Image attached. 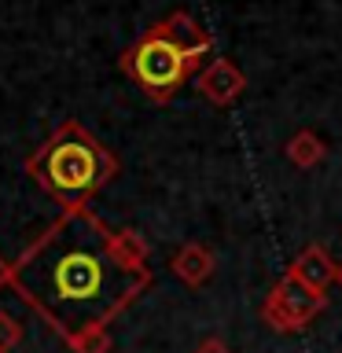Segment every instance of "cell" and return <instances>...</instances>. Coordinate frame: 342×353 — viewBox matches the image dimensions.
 Masks as SVG:
<instances>
[{"label": "cell", "instance_id": "obj_1", "mask_svg": "<svg viewBox=\"0 0 342 353\" xmlns=\"http://www.w3.org/2000/svg\"><path fill=\"white\" fill-rule=\"evenodd\" d=\"M11 287L70 342L107 324L151 276L132 272L114 254V228H107L88 206L63 210V217L11 265Z\"/></svg>", "mask_w": 342, "mask_h": 353}, {"label": "cell", "instance_id": "obj_2", "mask_svg": "<svg viewBox=\"0 0 342 353\" xmlns=\"http://www.w3.org/2000/svg\"><path fill=\"white\" fill-rule=\"evenodd\" d=\"M114 173L118 159L77 118L59 121V129L26 159V176H33V184L63 210L88 206V199L107 181H114Z\"/></svg>", "mask_w": 342, "mask_h": 353}, {"label": "cell", "instance_id": "obj_3", "mask_svg": "<svg viewBox=\"0 0 342 353\" xmlns=\"http://www.w3.org/2000/svg\"><path fill=\"white\" fill-rule=\"evenodd\" d=\"M195 66H199L195 59H188L173 41H165L159 22H154L137 44H129V48L121 52V70H125V77H132V81L143 88V96L154 99V103L173 99L177 88L195 74Z\"/></svg>", "mask_w": 342, "mask_h": 353}, {"label": "cell", "instance_id": "obj_4", "mask_svg": "<svg viewBox=\"0 0 342 353\" xmlns=\"http://www.w3.org/2000/svg\"><path fill=\"white\" fill-rule=\"evenodd\" d=\"M324 305H328V294L309 291L302 280H294L291 272H283V280L269 291V298H265L261 316L269 320L276 331H302Z\"/></svg>", "mask_w": 342, "mask_h": 353}, {"label": "cell", "instance_id": "obj_5", "mask_svg": "<svg viewBox=\"0 0 342 353\" xmlns=\"http://www.w3.org/2000/svg\"><path fill=\"white\" fill-rule=\"evenodd\" d=\"M195 88H199V92H203L214 107H228V103H236V99L243 96L247 77H243V70H239L232 59L217 55V59H210L203 70H199Z\"/></svg>", "mask_w": 342, "mask_h": 353}, {"label": "cell", "instance_id": "obj_6", "mask_svg": "<svg viewBox=\"0 0 342 353\" xmlns=\"http://www.w3.org/2000/svg\"><path fill=\"white\" fill-rule=\"evenodd\" d=\"M159 30L165 33V41H173L177 48H181L188 59H195V63H203V55L214 52V37H210V33L199 26V19L188 15L184 8H177L165 22H159Z\"/></svg>", "mask_w": 342, "mask_h": 353}, {"label": "cell", "instance_id": "obj_7", "mask_svg": "<svg viewBox=\"0 0 342 353\" xmlns=\"http://www.w3.org/2000/svg\"><path fill=\"white\" fill-rule=\"evenodd\" d=\"M287 272H291L294 280H302L309 291H316V294H324L328 287L339 280V265L331 261V254H328L324 243H309V247L291 261V269H287Z\"/></svg>", "mask_w": 342, "mask_h": 353}, {"label": "cell", "instance_id": "obj_8", "mask_svg": "<svg viewBox=\"0 0 342 353\" xmlns=\"http://www.w3.org/2000/svg\"><path fill=\"white\" fill-rule=\"evenodd\" d=\"M170 265L188 287H203L210 276H214V250H210L206 243H184V247L173 254Z\"/></svg>", "mask_w": 342, "mask_h": 353}, {"label": "cell", "instance_id": "obj_9", "mask_svg": "<svg viewBox=\"0 0 342 353\" xmlns=\"http://www.w3.org/2000/svg\"><path fill=\"white\" fill-rule=\"evenodd\" d=\"M283 154H287L291 165H298V170H313V165H320L328 159V148H324V140H320L313 129H298L294 137L287 140Z\"/></svg>", "mask_w": 342, "mask_h": 353}, {"label": "cell", "instance_id": "obj_10", "mask_svg": "<svg viewBox=\"0 0 342 353\" xmlns=\"http://www.w3.org/2000/svg\"><path fill=\"white\" fill-rule=\"evenodd\" d=\"M19 339H22L19 320L11 316V313H4V309H0V353H11V350L19 346Z\"/></svg>", "mask_w": 342, "mask_h": 353}, {"label": "cell", "instance_id": "obj_11", "mask_svg": "<svg viewBox=\"0 0 342 353\" xmlns=\"http://www.w3.org/2000/svg\"><path fill=\"white\" fill-rule=\"evenodd\" d=\"M199 353H228L225 346H221V342L217 339H210V342H203V350H199Z\"/></svg>", "mask_w": 342, "mask_h": 353}, {"label": "cell", "instance_id": "obj_12", "mask_svg": "<svg viewBox=\"0 0 342 353\" xmlns=\"http://www.w3.org/2000/svg\"><path fill=\"white\" fill-rule=\"evenodd\" d=\"M4 283H11V265L0 258V287H4Z\"/></svg>", "mask_w": 342, "mask_h": 353}, {"label": "cell", "instance_id": "obj_13", "mask_svg": "<svg viewBox=\"0 0 342 353\" xmlns=\"http://www.w3.org/2000/svg\"><path fill=\"white\" fill-rule=\"evenodd\" d=\"M339 283H342V269H339Z\"/></svg>", "mask_w": 342, "mask_h": 353}]
</instances>
